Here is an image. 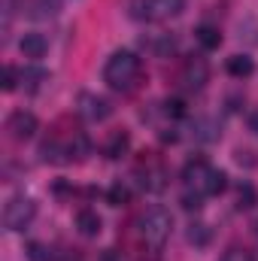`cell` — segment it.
Listing matches in <instances>:
<instances>
[{
	"instance_id": "cell-7",
	"label": "cell",
	"mask_w": 258,
	"mask_h": 261,
	"mask_svg": "<svg viewBox=\"0 0 258 261\" xmlns=\"http://www.w3.org/2000/svg\"><path fill=\"white\" fill-rule=\"evenodd\" d=\"M110 113H113V107H110L107 97H97V94H79V116H82L85 122H104Z\"/></svg>"
},
{
	"instance_id": "cell-21",
	"label": "cell",
	"mask_w": 258,
	"mask_h": 261,
	"mask_svg": "<svg viewBox=\"0 0 258 261\" xmlns=\"http://www.w3.org/2000/svg\"><path fill=\"white\" fill-rule=\"evenodd\" d=\"M28 258L31 261H52L55 255H52L49 246H43V243H31V246H28Z\"/></svg>"
},
{
	"instance_id": "cell-19",
	"label": "cell",
	"mask_w": 258,
	"mask_h": 261,
	"mask_svg": "<svg viewBox=\"0 0 258 261\" xmlns=\"http://www.w3.org/2000/svg\"><path fill=\"white\" fill-rule=\"evenodd\" d=\"M258 203V192L252 186H240V192H237V206L240 210H252Z\"/></svg>"
},
{
	"instance_id": "cell-11",
	"label": "cell",
	"mask_w": 258,
	"mask_h": 261,
	"mask_svg": "<svg viewBox=\"0 0 258 261\" xmlns=\"http://www.w3.org/2000/svg\"><path fill=\"white\" fill-rule=\"evenodd\" d=\"M219 122L213 119H194V140L197 143H216L219 140Z\"/></svg>"
},
{
	"instance_id": "cell-15",
	"label": "cell",
	"mask_w": 258,
	"mask_h": 261,
	"mask_svg": "<svg viewBox=\"0 0 258 261\" xmlns=\"http://www.w3.org/2000/svg\"><path fill=\"white\" fill-rule=\"evenodd\" d=\"M189 243L192 246H197V249H203L210 240H213V231H210V225H203V222H194V225H189Z\"/></svg>"
},
{
	"instance_id": "cell-26",
	"label": "cell",
	"mask_w": 258,
	"mask_h": 261,
	"mask_svg": "<svg viewBox=\"0 0 258 261\" xmlns=\"http://www.w3.org/2000/svg\"><path fill=\"white\" fill-rule=\"evenodd\" d=\"M249 130L258 134V110H255V113H249Z\"/></svg>"
},
{
	"instance_id": "cell-22",
	"label": "cell",
	"mask_w": 258,
	"mask_h": 261,
	"mask_svg": "<svg viewBox=\"0 0 258 261\" xmlns=\"http://www.w3.org/2000/svg\"><path fill=\"white\" fill-rule=\"evenodd\" d=\"M179 203H183V210H189V213H192V210H200V206H203V195L189 189L186 195L179 197Z\"/></svg>"
},
{
	"instance_id": "cell-16",
	"label": "cell",
	"mask_w": 258,
	"mask_h": 261,
	"mask_svg": "<svg viewBox=\"0 0 258 261\" xmlns=\"http://www.w3.org/2000/svg\"><path fill=\"white\" fill-rule=\"evenodd\" d=\"M131 18L155 21V0H131Z\"/></svg>"
},
{
	"instance_id": "cell-18",
	"label": "cell",
	"mask_w": 258,
	"mask_h": 261,
	"mask_svg": "<svg viewBox=\"0 0 258 261\" xmlns=\"http://www.w3.org/2000/svg\"><path fill=\"white\" fill-rule=\"evenodd\" d=\"M107 200H110V206H125L131 200V192L128 186H122V182H116V186H110V192H107Z\"/></svg>"
},
{
	"instance_id": "cell-4",
	"label": "cell",
	"mask_w": 258,
	"mask_h": 261,
	"mask_svg": "<svg viewBox=\"0 0 258 261\" xmlns=\"http://www.w3.org/2000/svg\"><path fill=\"white\" fill-rule=\"evenodd\" d=\"M34 216H37V203H34L31 197L18 195L6 203V210H3V225H6L9 231H24V228H31Z\"/></svg>"
},
{
	"instance_id": "cell-13",
	"label": "cell",
	"mask_w": 258,
	"mask_h": 261,
	"mask_svg": "<svg viewBox=\"0 0 258 261\" xmlns=\"http://www.w3.org/2000/svg\"><path fill=\"white\" fill-rule=\"evenodd\" d=\"M194 37H197V43H200L207 52H213V49H219V46H222V34H219V28H216V24H200V28L194 31Z\"/></svg>"
},
{
	"instance_id": "cell-10",
	"label": "cell",
	"mask_w": 258,
	"mask_h": 261,
	"mask_svg": "<svg viewBox=\"0 0 258 261\" xmlns=\"http://www.w3.org/2000/svg\"><path fill=\"white\" fill-rule=\"evenodd\" d=\"M128 146H131V137H128V130H116L110 140H107V146H104V155L107 158H122L125 152H128Z\"/></svg>"
},
{
	"instance_id": "cell-3",
	"label": "cell",
	"mask_w": 258,
	"mask_h": 261,
	"mask_svg": "<svg viewBox=\"0 0 258 261\" xmlns=\"http://www.w3.org/2000/svg\"><path fill=\"white\" fill-rule=\"evenodd\" d=\"M170 228H173V219H170V213H167L164 206H152V210H146V213L137 219V234H140V240H143L149 249H155V252L167 243Z\"/></svg>"
},
{
	"instance_id": "cell-9",
	"label": "cell",
	"mask_w": 258,
	"mask_h": 261,
	"mask_svg": "<svg viewBox=\"0 0 258 261\" xmlns=\"http://www.w3.org/2000/svg\"><path fill=\"white\" fill-rule=\"evenodd\" d=\"M76 228H79L82 237H97L100 228H104V222H100V216L94 210H79L76 213Z\"/></svg>"
},
{
	"instance_id": "cell-17",
	"label": "cell",
	"mask_w": 258,
	"mask_h": 261,
	"mask_svg": "<svg viewBox=\"0 0 258 261\" xmlns=\"http://www.w3.org/2000/svg\"><path fill=\"white\" fill-rule=\"evenodd\" d=\"M152 49H155V55H158V58H170V55L176 52V37L161 34V37L155 40V46H152Z\"/></svg>"
},
{
	"instance_id": "cell-5",
	"label": "cell",
	"mask_w": 258,
	"mask_h": 261,
	"mask_svg": "<svg viewBox=\"0 0 258 261\" xmlns=\"http://www.w3.org/2000/svg\"><path fill=\"white\" fill-rule=\"evenodd\" d=\"M179 82L192 91H200L207 82H210V64L200 58V55H192L183 61V73H179Z\"/></svg>"
},
{
	"instance_id": "cell-20",
	"label": "cell",
	"mask_w": 258,
	"mask_h": 261,
	"mask_svg": "<svg viewBox=\"0 0 258 261\" xmlns=\"http://www.w3.org/2000/svg\"><path fill=\"white\" fill-rule=\"evenodd\" d=\"M34 15H40V18H49V15H55L58 9H61V0H34Z\"/></svg>"
},
{
	"instance_id": "cell-27",
	"label": "cell",
	"mask_w": 258,
	"mask_h": 261,
	"mask_svg": "<svg viewBox=\"0 0 258 261\" xmlns=\"http://www.w3.org/2000/svg\"><path fill=\"white\" fill-rule=\"evenodd\" d=\"M104 261H116V258H113V255H110V252H107V255H104Z\"/></svg>"
},
{
	"instance_id": "cell-24",
	"label": "cell",
	"mask_w": 258,
	"mask_h": 261,
	"mask_svg": "<svg viewBox=\"0 0 258 261\" xmlns=\"http://www.w3.org/2000/svg\"><path fill=\"white\" fill-rule=\"evenodd\" d=\"M164 113L179 119V116H186V103H183L179 97H170V100H164Z\"/></svg>"
},
{
	"instance_id": "cell-12",
	"label": "cell",
	"mask_w": 258,
	"mask_h": 261,
	"mask_svg": "<svg viewBox=\"0 0 258 261\" xmlns=\"http://www.w3.org/2000/svg\"><path fill=\"white\" fill-rule=\"evenodd\" d=\"M228 73H231L234 79H246V76L255 73V61H252L249 55H231V58H228Z\"/></svg>"
},
{
	"instance_id": "cell-25",
	"label": "cell",
	"mask_w": 258,
	"mask_h": 261,
	"mask_svg": "<svg viewBox=\"0 0 258 261\" xmlns=\"http://www.w3.org/2000/svg\"><path fill=\"white\" fill-rule=\"evenodd\" d=\"M222 261H255V258H252L246 249H240V246H231V249L222 255Z\"/></svg>"
},
{
	"instance_id": "cell-23",
	"label": "cell",
	"mask_w": 258,
	"mask_h": 261,
	"mask_svg": "<svg viewBox=\"0 0 258 261\" xmlns=\"http://www.w3.org/2000/svg\"><path fill=\"white\" fill-rule=\"evenodd\" d=\"M15 88H18V70L6 67L3 70V91H15Z\"/></svg>"
},
{
	"instance_id": "cell-1",
	"label": "cell",
	"mask_w": 258,
	"mask_h": 261,
	"mask_svg": "<svg viewBox=\"0 0 258 261\" xmlns=\"http://www.w3.org/2000/svg\"><path fill=\"white\" fill-rule=\"evenodd\" d=\"M183 179H186L189 189L200 192L203 197L207 195H222V192L228 189V176H225L222 170L210 167V161H203V158H189V161H186Z\"/></svg>"
},
{
	"instance_id": "cell-2",
	"label": "cell",
	"mask_w": 258,
	"mask_h": 261,
	"mask_svg": "<svg viewBox=\"0 0 258 261\" xmlns=\"http://www.w3.org/2000/svg\"><path fill=\"white\" fill-rule=\"evenodd\" d=\"M137 79H140V58L128 49L113 52L107 67H104V82L113 91H131L137 85Z\"/></svg>"
},
{
	"instance_id": "cell-8",
	"label": "cell",
	"mask_w": 258,
	"mask_h": 261,
	"mask_svg": "<svg viewBox=\"0 0 258 261\" xmlns=\"http://www.w3.org/2000/svg\"><path fill=\"white\" fill-rule=\"evenodd\" d=\"M18 49H21V55H24V58L40 61V58L49 52V40H46L43 34H24V37H21V43H18Z\"/></svg>"
},
{
	"instance_id": "cell-6",
	"label": "cell",
	"mask_w": 258,
	"mask_h": 261,
	"mask_svg": "<svg viewBox=\"0 0 258 261\" xmlns=\"http://www.w3.org/2000/svg\"><path fill=\"white\" fill-rule=\"evenodd\" d=\"M37 128H40L37 116L28 113V110H15V113L9 116V122H6V130L12 134V140H31V137L37 134Z\"/></svg>"
},
{
	"instance_id": "cell-14",
	"label": "cell",
	"mask_w": 258,
	"mask_h": 261,
	"mask_svg": "<svg viewBox=\"0 0 258 261\" xmlns=\"http://www.w3.org/2000/svg\"><path fill=\"white\" fill-rule=\"evenodd\" d=\"M186 0H155V18H176L183 15Z\"/></svg>"
}]
</instances>
